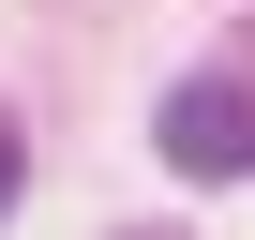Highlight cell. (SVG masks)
<instances>
[{
  "label": "cell",
  "mask_w": 255,
  "mask_h": 240,
  "mask_svg": "<svg viewBox=\"0 0 255 240\" xmlns=\"http://www.w3.org/2000/svg\"><path fill=\"white\" fill-rule=\"evenodd\" d=\"M150 150L180 180H255V75H180L165 120H150Z\"/></svg>",
  "instance_id": "1"
},
{
  "label": "cell",
  "mask_w": 255,
  "mask_h": 240,
  "mask_svg": "<svg viewBox=\"0 0 255 240\" xmlns=\"http://www.w3.org/2000/svg\"><path fill=\"white\" fill-rule=\"evenodd\" d=\"M15 180H30V150H15V120H0V210H15Z\"/></svg>",
  "instance_id": "2"
}]
</instances>
